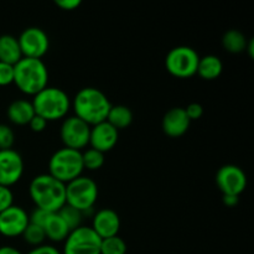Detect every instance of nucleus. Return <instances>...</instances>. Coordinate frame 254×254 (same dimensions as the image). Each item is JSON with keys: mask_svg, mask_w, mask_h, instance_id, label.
Instances as JSON below:
<instances>
[{"mask_svg": "<svg viewBox=\"0 0 254 254\" xmlns=\"http://www.w3.org/2000/svg\"><path fill=\"white\" fill-rule=\"evenodd\" d=\"M29 195L36 208L46 212H59L66 205V185L50 174H40L32 179Z\"/></svg>", "mask_w": 254, "mask_h": 254, "instance_id": "obj_1", "label": "nucleus"}, {"mask_svg": "<svg viewBox=\"0 0 254 254\" xmlns=\"http://www.w3.org/2000/svg\"><path fill=\"white\" fill-rule=\"evenodd\" d=\"M71 104L73 106L74 116L91 127L106 121L112 107L108 97L94 87L79 89Z\"/></svg>", "mask_w": 254, "mask_h": 254, "instance_id": "obj_2", "label": "nucleus"}, {"mask_svg": "<svg viewBox=\"0 0 254 254\" xmlns=\"http://www.w3.org/2000/svg\"><path fill=\"white\" fill-rule=\"evenodd\" d=\"M20 92L32 96L46 88L49 69L42 60L22 57L14 66V82Z\"/></svg>", "mask_w": 254, "mask_h": 254, "instance_id": "obj_3", "label": "nucleus"}, {"mask_svg": "<svg viewBox=\"0 0 254 254\" xmlns=\"http://www.w3.org/2000/svg\"><path fill=\"white\" fill-rule=\"evenodd\" d=\"M31 103L35 114L44 118L47 123L64 118L71 108V99L68 94L57 87L47 86L41 92L35 94Z\"/></svg>", "mask_w": 254, "mask_h": 254, "instance_id": "obj_4", "label": "nucleus"}, {"mask_svg": "<svg viewBox=\"0 0 254 254\" xmlns=\"http://www.w3.org/2000/svg\"><path fill=\"white\" fill-rule=\"evenodd\" d=\"M82 151L68 148H61L52 154L49 160V174L64 183H71L83 173Z\"/></svg>", "mask_w": 254, "mask_h": 254, "instance_id": "obj_5", "label": "nucleus"}, {"mask_svg": "<svg viewBox=\"0 0 254 254\" xmlns=\"http://www.w3.org/2000/svg\"><path fill=\"white\" fill-rule=\"evenodd\" d=\"M98 198V186L93 179L88 176H78L66 184V205L81 211L86 215L93 208Z\"/></svg>", "mask_w": 254, "mask_h": 254, "instance_id": "obj_6", "label": "nucleus"}, {"mask_svg": "<svg viewBox=\"0 0 254 254\" xmlns=\"http://www.w3.org/2000/svg\"><path fill=\"white\" fill-rule=\"evenodd\" d=\"M200 56L189 46H176L168 52L165 67L170 74L178 78H190L197 72Z\"/></svg>", "mask_w": 254, "mask_h": 254, "instance_id": "obj_7", "label": "nucleus"}, {"mask_svg": "<svg viewBox=\"0 0 254 254\" xmlns=\"http://www.w3.org/2000/svg\"><path fill=\"white\" fill-rule=\"evenodd\" d=\"M101 242L102 240L92 227L82 225L67 236L64 254H101Z\"/></svg>", "mask_w": 254, "mask_h": 254, "instance_id": "obj_8", "label": "nucleus"}, {"mask_svg": "<svg viewBox=\"0 0 254 254\" xmlns=\"http://www.w3.org/2000/svg\"><path fill=\"white\" fill-rule=\"evenodd\" d=\"M89 133L91 126L84 123L76 116L64 119L60 128V138L64 148L79 150L86 148L89 144Z\"/></svg>", "mask_w": 254, "mask_h": 254, "instance_id": "obj_9", "label": "nucleus"}, {"mask_svg": "<svg viewBox=\"0 0 254 254\" xmlns=\"http://www.w3.org/2000/svg\"><path fill=\"white\" fill-rule=\"evenodd\" d=\"M22 57L42 60L50 47V40L46 32L36 26L26 27L17 37Z\"/></svg>", "mask_w": 254, "mask_h": 254, "instance_id": "obj_10", "label": "nucleus"}, {"mask_svg": "<svg viewBox=\"0 0 254 254\" xmlns=\"http://www.w3.org/2000/svg\"><path fill=\"white\" fill-rule=\"evenodd\" d=\"M216 184L222 195H232L240 197L247 188V175L240 166L227 164L218 169L216 174Z\"/></svg>", "mask_w": 254, "mask_h": 254, "instance_id": "obj_11", "label": "nucleus"}, {"mask_svg": "<svg viewBox=\"0 0 254 254\" xmlns=\"http://www.w3.org/2000/svg\"><path fill=\"white\" fill-rule=\"evenodd\" d=\"M24 174V160L14 149L0 150V185L10 186L19 183Z\"/></svg>", "mask_w": 254, "mask_h": 254, "instance_id": "obj_12", "label": "nucleus"}, {"mask_svg": "<svg viewBox=\"0 0 254 254\" xmlns=\"http://www.w3.org/2000/svg\"><path fill=\"white\" fill-rule=\"evenodd\" d=\"M29 223V213L20 206L12 205L0 213V235L5 237L21 236Z\"/></svg>", "mask_w": 254, "mask_h": 254, "instance_id": "obj_13", "label": "nucleus"}, {"mask_svg": "<svg viewBox=\"0 0 254 254\" xmlns=\"http://www.w3.org/2000/svg\"><path fill=\"white\" fill-rule=\"evenodd\" d=\"M119 139V131L107 121L91 127L89 144L92 149L106 154L117 145Z\"/></svg>", "mask_w": 254, "mask_h": 254, "instance_id": "obj_14", "label": "nucleus"}, {"mask_svg": "<svg viewBox=\"0 0 254 254\" xmlns=\"http://www.w3.org/2000/svg\"><path fill=\"white\" fill-rule=\"evenodd\" d=\"M91 227L101 240L113 237L118 236L121 230V218L112 208H102L94 213Z\"/></svg>", "mask_w": 254, "mask_h": 254, "instance_id": "obj_15", "label": "nucleus"}, {"mask_svg": "<svg viewBox=\"0 0 254 254\" xmlns=\"http://www.w3.org/2000/svg\"><path fill=\"white\" fill-rule=\"evenodd\" d=\"M190 119L186 116L185 108L181 107H174L169 109L163 117L161 121V128L163 131L170 138H179L183 136L190 128Z\"/></svg>", "mask_w": 254, "mask_h": 254, "instance_id": "obj_16", "label": "nucleus"}, {"mask_svg": "<svg viewBox=\"0 0 254 254\" xmlns=\"http://www.w3.org/2000/svg\"><path fill=\"white\" fill-rule=\"evenodd\" d=\"M7 118L16 126H29L30 121L34 118L35 111L31 101L16 99L11 102L6 109Z\"/></svg>", "mask_w": 254, "mask_h": 254, "instance_id": "obj_17", "label": "nucleus"}, {"mask_svg": "<svg viewBox=\"0 0 254 254\" xmlns=\"http://www.w3.org/2000/svg\"><path fill=\"white\" fill-rule=\"evenodd\" d=\"M41 228L44 230L47 240L51 242H64L67 236L69 235L68 227L57 212H50Z\"/></svg>", "mask_w": 254, "mask_h": 254, "instance_id": "obj_18", "label": "nucleus"}, {"mask_svg": "<svg viewBox=\"0 0 254 254\" xmlns=\"http://www.w3.org/2000/svg\"><path fill=\"white\" fill-rule=\"evenodd\" d=\"M22 59L17 37L12 35L0 36V62L15 66Z\"/></svg>", "mask_w": 254, "mask_h": 254, "instance_id": "obj_19", "label": "nucleus"}, {"mask_svg": "<svg viewBox=\"0 0 254 254\" xmlns=\"http://www.w3.org/2000/svg\"><path fill=\"white\" fill-rule=\"evenodd\" d=\"M223 71V64L220 57L215 55H207V56L200 57L197 64V72L196 74L206 81H212L218 78Z\"/></svg>", "mask_w": 254, "mask_h": 254, "instance_id": "obj_20", "label": "nucleus"}, {"mask_svg": "<svg viewBox=\"0 0 254 254\" xmlns=\"http://www.w3.org/2000/svg\"><path fill=\"white\" fill-rule=\"evenodd\" d=\"M106 121L119 131L121 129H126L130 126L131 122H133V112L130 111V108L123 106V104L112 106Z\"/></svg>", "mask_w": 254, "mask_h": 254, "instance_id": "obj_21", "label": "nucleus"}, {"mask_svg": "<svg viewBox=\"0 0 254 254\" xmlns=\"http://www.w3.org/2000/svg\"><path fill=\"white\" fill-rule=\"evenodd\" d=\"M247 42L245 34H242L240 30H228L222 37V46L230 54H241L246 51Z\"/></svg>", "mask_w": 254, "mask_h": 254, "instance_id": "obj_22", "label": "nucleus"}, {"mask_svg": "<svg viewBox=\"0 0 254 254\" xmlns=\"http://www.w3.org/2000/svg\"><path fill=\"white\" fill-rule=\"evenodd\" d=\"M57 213H59V215L61 216L62 220L64 221V223H66L67 227H68L69 232L82 226V220H83L84 215L81 211L76 210V208L71 207V206L68 205H64Z\"/></svg>", "mask_w": 254, "mask_h": 254, "instance_id": "obj_23", "label": "nucleus"}, {"mask_svg": "<svg viewBox=\"0 0 254 254\" xmlns=\"http://www.w3.org/2000/svg\"><path fill=\"white\" fill-rule=\"evenodd\" d=\"M104 154L101 151L96 150V149H87L86 151L82 153V163H83V168L89 171L99 170L102 166L104 165Z\"/></svg>", "mask_w": 254, "mask_h": 254, "instance_id": "obj_24", "label": "nucleus"}, {"mask_svg": "<svg viewBox=\"0 0 254 254\" xmlns=\"http://www.w3.org/2000/svg\"><path fill=\"white\" fill-rule=\"evenodd\" d=\"M127 250L126 241L119 236L104 238L101 242V254H126Z\"/></svg>", "mask_w": 254, "mask_h": 254, "instance_id": "obj_25", "label": "nucleus"}, {"mask_svg": "<svg viewBox=\"0 0 254 254\" xmlns=\"http://www.w3.org/2000/svg\"><path fill=\"white\" fill-rule=\"evenodd\" d=\"M21 237L24 238V241L27 245L32 246V247H39V246L44 245L45 240H46L44 230L40 226L34 225V223H29L27 225V227L25 228Z\"/></svg>", "mask_w": 254, "mask_h": 254, "instance_id": "obj_26", "label": "nucleus"}, {"mask_svg": "<svg viewBox=\"0 0 254 254\" xmlns=\"http://www.w3.org/2000/svg\"><path fill=\"white\" fill-rule=\"evenodd\" d=\"M15 141L14 130L6 124H0V150L12 149Z\"/></svg>", "mask_w": 254, "mask_h": 254, "instance_id": "obj_27", "label": "nucleus"}, {"mask_svg": "<svg viewBox=\"0 0 254 254\" xmlns=\"http://www.w3.org/2000/svg\"><path fill=\"white\" fill-rule=\"evenodd\" d=\"M14 82V66L0 62V86H9Z\"/></svg>", "mask_w": 254, "mask_h": 254, "instance_id": "obj_28", "label": "nucleus"}, {"mask_svg": "<svg viewBox=\"0 0 254 254\" xmlns=\"http://www.w3.org/2000/svg\"><path fill=\"white\" fill-rule=\"evenodd\" d=\"M14 195L10 188L0 185V213L14 205Z\"/></svg>", "mask_w": 254, "mask_h": 254, "instance_id": "obj_29", "label": "nucleus"}, {"mask_svg": "<svg viewBox=\"0 0 254 254\" xmlns=\"http://www.w3.org/2000/svg\"><path fill=\"white\" fill-rule=\"evenodd\" d=\"M185 112H186V116H188L189 119H190V122L197 121V119H200L201 117L203 116V107L201 106L200 103L193 102V103H190L188 107H186Z\"/></svg>", "mask_w": 254, "mask_h": 254, "instance_id": "obj_30", "label": "nucleus"}, {"mask_svg": "<svg viewBox=\"0 0 254 254\" xmlns=\"http://www.w3.org/2000/svg\"><path fill=\"white\" fill-rule=\"evenodd\" d=\"M29 127L32 131H35V133H41V131H44L45 129H46L47 122L45 121L44 118H41V117H39L35 114L34 118L30 121Z\"/></svg>", "mask_w": 254, "mask_h": 254, "instance_id": "obj_31", "label": "nucleus"}, {"mask_svg": "<svg viewBox=\"0 0 254 254\" xmlns=\"http://www.w3.org/2000/svg\"><path fill=\"white\" fill-rule=\"evenodd\" d=\"M27 254H61L59 250L54 246L41 245L39 247H34Z\"/></svg>", "mask_w": 254, "mask_h": 254, "instance_id": "obj_32", "label": "nucleus"}, {"mask_svg": "<svg viewBox=\"0 0 254 254\" xmlns=\"http://www.w3.org/2000/svg\"><path fill=\"white\" fill-rule=\"evenodd\" d=\"M55 4L62 10L66 11H71V10L77 9L81 5V0H56Z\"/></svg>", "mask_w": 254, "mask_h": 254, "instance_id": "obj_33", "label": "nucleus"}, {"mask_svg": "<svg viewBox=\"0 0 254 254\" xmlns=\"http://www.w3.org/2000/svg\"><path fill=\"white\" fill-rule=\"evenodd\" d=\"M240 197L238 196H232V195H223V203L228 207H233L238 203Z\"/></svg>", "mask_w": 254, "mask_h": 254, "instance_id": "obj_34", "label": "nucleus"}, {"mask_svg": "<svg viewBox=\"0 0 254 254\" xmlns=\"http://www.w3.org/2000/svg\"><path fill=\"white\" fill-rule=\"evenodd\" d=\"M0 254H22L19 250L11 246H1L0 247Z\"/></svg>", "mask_w": 254, "mask_h": 254, "instance_id": "obj_35", "label": "nucleus"}, {"mask_svg": "<svg viewBox=\"0 0 254 254\" xmlns=\"http://www.w3.org/2000/svg\"><path fill=\"white\" fill-rule=\"evenodd\" d=\"M246 51L248 52V55H250L251 59H253L254 57V40L251 39L250 41L247 42V46H246Z\"/></svg>", "mask_w": 254, "mask_h": 254, "instance_id": "obj_36", "label": "nucleus"}]
</instances>
